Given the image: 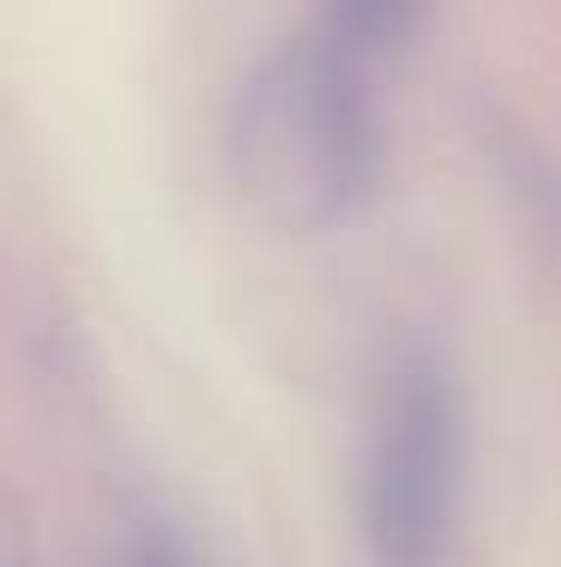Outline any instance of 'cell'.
<instances>
[{
	"label": "cell",
	"instance_id": "1",
	"mask_svg": "<svg viewBox=\"0 0 561 567\" xmlns=\"http://www.w3.org/2000/svg\"><path fill=\"white\" fill-rule=\"evenodd\" d=\"M230 182L278 236L363 218L381 187V127L356 49L302 37L253 66L230 110Z\"/></svg>",
	"mask_w": 561,
	"mask_h": 567
},
{
	"label": "cell",
	"instance_id": "4",
	"mask_svg": "<svg viewBox=\"0 0 561 567\" xmlns=\"http://www.w3.org/2000/svg\"><path fill=\"white\" fill-rule=\"evenodd\" d=\"M122 567H187V561L169 556V549H139V556H127Z\"/></svg>",
	"mask_w": 561,
	"mask_h": 567
},
{
	"label": "cell",
	"instance_id": "3",
	"mask_svg": "<svg viewBox=\"0 0 561 567\" xmlns=\"http://www.w3.org/2000/svg\"><path fill=\"white\" fill-rule=\"evenodd\" d=\"M320 7H326V37L368 55V49H398L417 31L423 0H320Z\"/></svg>",
	"mask_w": 561,
	"mask_h": 567
},
{
	"label": "cell",
	"instance_id": "2",
	"mask_svg": "<svg viewBox=\"0 0 561 567\" xmlns=\"http://www.w3.org/2000/svg\"><path fill=\"white\" fill-rule=\"evenodd\" d=\"M465 495V404L435 357H405L381 393L363 465L374 567H440Z\"/></svg>",
	"mask_w": 561,
	"mask_h": 567
}]
</instances>
